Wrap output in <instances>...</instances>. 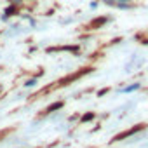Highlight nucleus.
I'll use <instances>...</instances> for the list:
<instances>
[{
    "mask_svg": "<svg viewBox=\"0 0 148 148\" xmlns=\"http://www.w3.org/2000/svg\"><path fill=\"white\" fill-rule=\"evenodd\" d=\"M105 4H108V5H117V0H103Z\"/></svg>",
    "mask_w": 148,
    "mask_h": 148,
    "instance_id": "nucleus-8",
    "label": "nucleus"
},
{
    "mask_svg": "<svg viewBox=\"0 0 148 148\" xmlns=\"http://www.w3.org/2000/svg\"><path fill=\"white\" fill-rule=\"evenodd\" d=\"M106 21H108L106 18H101V19H99V18H96V19H94V21H92V23L89 25V28H94V26H103V25H105Z\"/></svg>",
    "mask_w": 148,
    "mask_h": 148,
    "instance_id": "nucleus-2",
    "label": "nucleus"
},
{
    "mask_svg": "<svg viewBox=\"0 0 148 148\" xmlns=\"http://www.w3.org/2000/svg\"><path fill=\"white\" fill-rule=\"evenodd\" d=\"M92 119H94V113H86L82 117V122H87V120H92Z\"/></svg>",
    "mask_w": 148,
    "mask_h": 148,
    "instance_id": "nucleus-6",
    "label": "nucleus"
},
{
    "mask_svg": "<svg viewBox=\"0 0 148 148\" xmlns=\"http://www.w3.org/2000/svg\"><path fill=\"white\" fill-rule=\"evenodd\" d=\"M14 12H16V7H7V9H5V12H4V16H2V19H4V21H5V19H9Z\"/></svg>",
    "mask_w": 148,
    "mask_h": 148,
    "instance_id": "nucleus-3",
    "label": "nucleus"
},
{
    "mask_svg": "<svg viewBox=\"0 0 148 148\" xmlns=\"http://www.w3.org/2000/svg\"><path fill=\"white\" fill-rule=\"evenodd\" d=\"M139 87V84H132V86H129V87H125V89H122L124 92H132V91H136Z\"/></svg>",
    "mask_w": 148,
    "mask_h": 148,
    "instance_id": "nucleus-5",
    "label": "nucleus"
},
{
    "mask_svg": "<svg viewBox=\"0 0 148 148\" xmlns=\"http://www.w3.org/2000/svg\"><path fill=\"white\" fill-rule=\"evenodd\" d=\"M117 2H120V4H127V2H131V0H117Z\"/></svg>",
    "mask_w": 148,
    "mask_h": 148,
    "instance_id": "nucleus-9",
    "label": "nucleus"
},
{
    "mask_svg": "<svg viewBox=\"0 0 148 148\" xmlns=\"http://www.w3.org/2000/svg\"><path fill=\"white\" fill-rule=\"evenodd\" d=\"M61 106H63V101H58V103H52V105H51L45 112H47V113H51V112H54V110H59Z\"/></svg>",
    "mask_w": 148,
    "mask_h": 148,
    "instance_id": "nucleus-4",
    "label": "nucleus"
},
{
    "mask_svg": "<svg viewBox=\"0 0 148 148\" xmlns=\"http://www.w3.org/2000/svg\"><path fill=\"white\" fill-rule=\"evenodd\" d=\"M141 129H143V125H136L134 129H131V131H125V132L119 134V136H117V138H115L113 141H120L122 138H125V136H131V134H134V132H138V131H141Z\"/></svg>",
    "mask_w": 148,
    "mask_h": 148,
    "instance_id": "nucleus-1",
    "label": "nucleus"
},
{
    "mask_svg": "<svg viewBox=\"0 0 148 148\" xmlns=\"http://www.w3.org/2000/svg\"><path fill=\"white\" fill-rule=\"evenodd\" d=\"M35 84H37V80H35V79H32V80H28V82H26L25 86H26V87H33Z\"/></svg>",
    "mask_w": 148,
    "mask_h": 148,
    "instance_id": "nucleus-7",
    "label": "nucleus"
}]
</instances>
